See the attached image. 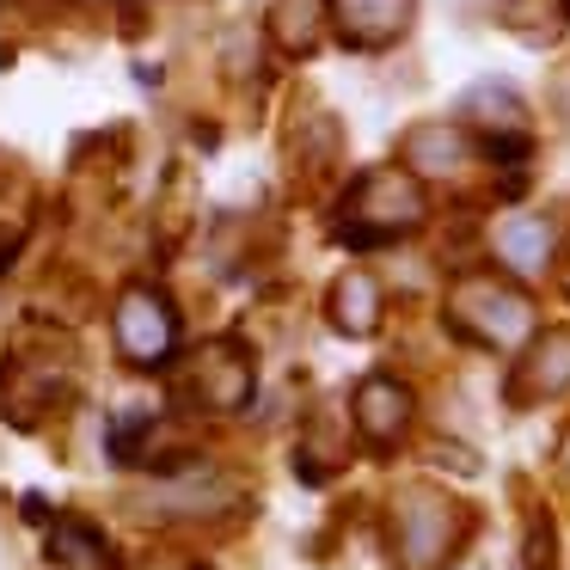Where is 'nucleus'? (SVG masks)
I'll return each instance as SVG.
<instances>
[{
    "label": "nucleus",
    "mask_w": 570,
    "mask_h": 570,
    "mask_svg": "<svg viewBox=\"0 0 570 570\" xmlns=\"http://www.w3.org/2000/svg\"><path fill=\"white\" fill-rule=\"evenodd\" d=\"M423 222V197L405 173H368L344 203V234L350 246H381V239L405 234Z\"/></svg>",
    "instance_id": "f257e3e1"
},
{
    "label": "nucleus",
    "mask_w": 570,
    "mask_h": 570,
    "mask_svg": "<svg viewBox=\"0 0 570 570\" xmlns=\"http://www.w3.org/2000/svg\"><path fill=\"white\" fill-rule=\"evenodd\" d=\"M178 344V313L160 288H129L117 301V350H124L136 368H160Z\"/></svg>",
    "instance_id": "f03ea898"
},
{
    "label": "nucleus",
    "mask_w": 570,
    "mask_h": 570,
    "mask_svg": "<svg viewBox=\"0 0 570 570\" xmlns=\"http://www.w3.org/2000/svg\"><path fill=\"white\" fill-rule=\"evenodd\" d=\"M454 320L472 325L484 344H515V337L533 325V313H528L521 295H503V288H491V283H466L454 295Z\"/></svg>",
    "instance_id": "7ed1b4c3"
},
{
    "label": "nucleus",
    "mask_w": 570,
    "mask_h": 570,
    "mask_svg": "<svg viewBox=\"0 0 570 570\" xmlns=\"http://www.w3.org/2000/svg\"><path fill=\"white\" fill-rule=\"evenodd\" d=\"M190 393H197L203 405H215V411L246 405V393H252V362L239 356L234 344H209V350L197 356V368H190Z\"/></svg>",
    "instance_id": "20e7f679"
},
{
    "label": "nucleus",
    "mask_w": 570,
    "mask_h": 570,
    "mask_svg": "<svg viewBox=\"0 0 570 570\" xmlns=\"http://www.w3.org/2000/svg\"><path fill=\"white\" fill-rule=\"evenodd\" d=\"M332 13H337V31L356 50H381V43H393L405 31L411 0H332Z\"/></svg>",
    "instance_id": "39448f33"
},
{
    "label": "nucleus",
    "mask_w": 570,
    "mask_h": 570,
    "mask_svg": "<svg viewBox=\"0 0 570 570\" xmlns=\"http://www.w3.org/2000/svg\"><path fill=\"white\" fill-rule=\"evenodd\" d=\"M405 417H411V399H405V386H393V381H368L356 393V423L374 435V442H386V435H399L405 430Z\"/></svg>",
    "instance_id": "423d86ee"
},
{
    "label": "nucleus",
    "mask_w": 570,
    "mask_h": 570,
    "mask_svg": "<svg viewBox=\"0 0 570 570\" xmlns=\"http://www.w3.org/2000/svg\"><path fill=\"white\" fill-rule=\"evenodd\" d=\"M497 252H503L515 271H540L546 252H552V227L533 222V215H515V222H503V234H497Z\"/></svg>",
    "instance_id": "0eeeda50"
},
{
    "label": "nucleus",
    "mask_w": 570,
    "mask_h": 570,
    "mask_svg": "<svg viewBox=\"0 0 570 570\" xmlns=\"http://www.w3.org/2000/svg\"><path fill=\"white\" fill-rule=\"evenodd\" d=\"M332 320L344 325V332H374V320H381V288L368 283V276H344L332 295Z\"/></svg>",
    "instance_id": "6e6552de"
},
{
    "label": "nucleus",
    "mask_w": 570,
    "mask_h": 570,
    "mask_svg": "<svg viewBox=\"0 0 570 570\" xmlns=\"http://www.w3.org/2000/svg\"><path fill=\"white\" fill-rule=\"evenodd\" d=\"M50 558H62V564H92V570H117L111 552H105V540L87 528V521H50Z\"/></svg>",
    "instance_id": "1a4fd4ad"
},
{
    "label": "nucleus",
    "mask_w": 570,
    "mask_h": 570,
    "mask_svg": "<svg viewBox=\"0 0 570 570\" xmlns=\"http://www.w3.org/2000/svg\"><path fill=\"white\" fill-rule=\"evenodd\" d=\"M271 38L283 43V50H313V38H320V7H313V0H276Z\"/></svg>",
    "instance_id": "9d476101"
},
{
    "label": "nucleus",
    "mask_w": 570,
    "mask_h": 570,
    "mask_svg": "<svg viewBox=\"0 0 570 570\" xmlns=\"http://www.w3.org/2000/svg\"><path fill=\"white\" fill-rule=\"evenodd\" d=\"M570 19V0H503V26L528 31V38H552Z\"/></svg>",
    "instance_id": "9b49d317"
},
{
    "label": "nucleus",
    "mask_w": 570,
    "mask_h": 570,
    "mask_svg": "<svg viewBox=\"0 0 570 570\" xmlns=\"http://www.w3.org/2000/svg\"><path fill=\"white\" fill-rule=\"evenodd\" d=\"M411 160L454 166L460 160V136H454V129H417V136H411Z\"/></svg>",
    "instance_id": "f8f14e48"
},
{
    "label": "nucleus",
    "mask_w": 570,
    "mask_h": 570,
    "mask_svg": "<svg viewBox=\"0 0 570 570\" xmlns=\"http://www.w3.org/2000/svg\"><path fill=\"white\" fill-rule=\"evenodd\" d=\"M7 258H13V239H0V271H7Z\"/></svg>",
    "instance_id": "ddd939ff"
}]
</instances>
